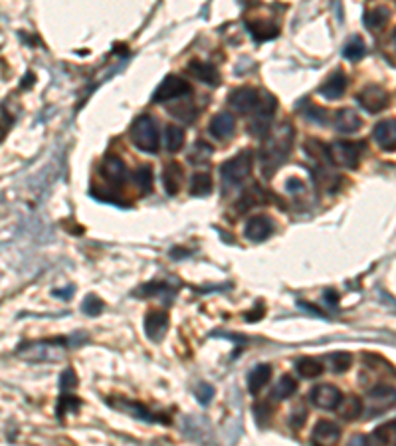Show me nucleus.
<instances>
[{
  "mask_svg": "<svg viewBox=\"0 0 396 446\" xmlns=\"http://www.w3.org/2000/svg\"><path fill=\"white\" fill-rule=\"evenodd\" d=\"M293 135H296L293 129L286 123L260 149V169H262L266 179H269L281 167V163L287 159L289 149H291V141H293Z\"/></svg>",
  "mask_w": 396,
  "mask_h": 446,
  "instance_id": "obj_1",
  "label": "nucleus"
},
{
  "mask_svg": "<svg viewBox=\"0 0 396 446\" xmlns=\"http://www.w3.org/2000/svg\"><path fill=\"white\" fill-rule=\"evenodd\" d=\"M131 141L143 153H157L161 145V135L155 119L151 115H139L131 125Z\"/></svg>",
  "mask_w": 396,
  "mask_h": 446,
  "instance_id": "obj_2",
  "label": "nucleus"
},
{
  "mask_svg": "<svg viewBox=\"0 0 396 446\" xmlns=\"http://www.w3.org/2000/svg\"><path fill=\"white\" fill-rule=\"evenodd\" d=\"M252 171V153L242 151L236 157H232L220 167V177L224 189H234L240 187L248 179V175Z\"/></svg>",
  "mask_w": 396,
  "mask_h": 446,
  "instance_id": "obj_3",
  "label": "nucleus"
},
{
  "mask_svg": "<svg viewBox=\"0 0 396 446\" xmlns=\"http://www.w3.org/2000/svg\"><path fill=\"white\" fill-rule=\"evenodd\" d=\"M277 103L276 100L269 95V93H262V102L257 105L254 113H252V119H250V125L248 129L254 137H266L269 133V125H272V119H274V112H276Z\"/></svg>",
  "mask_w": 396,
  "mask_h": 446,
  "instance_id": "obj_4",
  "label": "nucleus"
},
{
  "mask_svg": "<svg viewBox=\"0 0 396 446\" xmlns=\"http://www.w3.org/2000/svg\"><path fill=\"white\" fill-rule=\"evenodd\" d=\"M396 405V389L388 385H378L368 391L365 401L366 416H380Z\"/></svg>",
  "mask_w": 396,
  "mask_h": 446,
  "instance_id": "obj_5",
  "label": "nucleus"
},
{
  "mask_svg": "<svg viewBox=\"0 0 396 446\" xmlns=\"http://www.w3.org/2000/svg\"><path fill=\"white\" fill-rule=\"evenodd\" d=\"M327 155H329V161L337 167L356 169L361 159V149L351 141H333L327 147Z\"/></svg>",
  "mask_w": 396,
  "mask_h": 446,
  "instance_id": "obj_6",
  "label": "nucleus"
},
{
  "mask_svg": "<svg viewBox=\"0 0 396 446\" xmlns=\"http://www.w3.org/2000/svg\"><path fill=\"white\" fill-rule=\"evenodd\" d=\"M190 92H192V88H190V83L187 80L170 74V76H167L165 80L158 83V88L153 93V102H170V100H177L180 95L185 98Z\"/></svg>",
  "mask_w": 396,
  "mask_h": 446,
  "instance_id": "obj_7",
  "label": "nucleus"
},
{
  "mask_svg": "<svg viewBox=\"0 0 396 446\" xmlns=\"http://www.w3.org/2000/svg\"><path fill=\"white\" fill-rule=\"evenodd\" d=\"M388 102H390L388 92L380 86H366L365 90L356 95V103L368 113H380L386 110Z\"/></svg>",
  "mask_w": 396,
  "mask_h": 446,
  "instance_id": "obj_8",
  "label": "nucleus"
},
{
  "mask_svg": "<svg viewBox=\"0 0 396 446\" xmlns=\"http://www.w3.org/2000/svg\"><path fill=\"white\" fill-rule=\"evenodd\" d=\"M262 102V93L254 90V88H236L234 92L230 93V98H228V103H230V107L232 110H236L238 113H254L257 105Z\"/></svg>",
  "mask_w": 396,
  "mask_h": 446,
  "instance_id": "obj_9",
  "label": "nucleus"
},
{
  "mask_svg": "<svg viewBox=\"0 0 396 446\" xmlns=\"http://www.w3.org/2000/svg\"><path fill=\"white\" fill-rule=\"evenodd\" d=\"M101 177H103L109 184L121 187V184L127 181L129 177L127 165L121 161L119 157H115V155H107V157L103 159V165H101Z\"/></svg>",
  "mask_w": 396,
  "mask_h": 446,
  "instance_id": "obj_10",
  "label": "nucleus"
},
{
  "mask_svg": "<svg viewBox=\"0 0 396 446\" xmlns=\"http://www.w3.org/2000/svg\"><path fill=\"white\" fill-rule=\"evenodd\" d=\"M64 344H66L64 339H59V341H40V344L24 345V347H20V351L24 349V351L38 353L32 361H54V359H59L64 355V351H66Z\"/></svg>",
  "mask_w": 396,
  "mask_h": 446,
  "instance_id": "obj_11",
  "label": "nucleus"
},
{
  "mask_svg": "<svg viewBox=\"0 0 396 446\" xmlns=\"http://www.w3.org/2000/svg\"><path fill=\"white\" fill-rule=\"evenodd\" d=\"M341 401H343V395L333 385H319L311 391V403L323 411H335Z\"/></svg>",
  "mask_w": 396,
  "mask_h": 446,
  "instance_id": "obj_12",
  "label": "nucleus"
},
{
  "mask_svg": "<svg viewBox=\"0 0 396 446\" xmlns=\"http://www.w3.org/2000/svg\"><path fill=\"white\" fill-rule=\"evenodd\" d=\"M373 139L383 151H396V122L395 119H383L373 129Z\"/></svg>",
  "mask_w": 396,
  "mask_h": 446,
  "instance_id": "obj_13",
  "label": "nucleus"
},
{
  "mask_svg": "<svg viewBox=\"0 0 396 446\" xmlns=\"http://www.w3.org/2000/svg\"><path fill=\"white\" fill-rule=\"evenodd\" d=\"M168 329V314L163 310H151L145 317V331L151 341H161Z\"/></svg>",
  "mask_w": 396,
  "mask_h": 446,
  "instance_id": "obj_14",
  "label": "nucleus"
},
{
  "mask_svg": "<svg viewBox=\"0 0 396 446\" xmlns=\"http://www.w3.org/2000/svg\"><path fill=\"white\" fill-rule=\"evenodd\" d=\"M274 233V223L266 214H257L254 218H250L246 224V238L252 242H262L269 238V234Z\"/></svg>",
  "mask_w": 396,
  "mask_h": 446,
  "instance_id": "obj_15",
  "label": "nucleus"
},
{
  "mask_svg": "<svg viewBox=\"0 0 396 446\" xmlns=\"http://www.w3.org/2000/svg\"><path fill=\"white\" fill-rule=\"evenodd\" d=\"M234 127H236L234 115L228 112H222L212 117L208 131H210V135H212L214 139H218V141H224V139H228V137H232V135H234Z\"/></svg>",
  "mask_w": 396,
  "mask_h": 446,
  "instance_id": "obj_16",
  "label": "nucleus"
},
{
  "mask_svg": "<svg viewBox=\"0 0 396 446\" xmlns=\"http://www.w3.org/2000/svg\"><path fill=\"white\" fill-rule=\"evenodd\" d=\"M346 90V76L343 70H335L333 74H329L321 88H319V93L327 98V100H339Z\"/></svg>",
  "mask_w": 396,
  "mask_h": 446,
  "instance_id": "obj_17",
  "label": "nucleus"
},
{
  "mask_svg": "<svg viewBox=\"0 0 396 446\" xmlns=\"http://www.w3.org/2000/svg\"><path fill=\"white\" fill-rule=\"evenodd\" d=\"M187 71L192 78H197V80L206 83V86H212V88H216L220 83V71L212 64H206V61L192 60L187 66Z\"/></svg>",
  "mask_w": 396,
  "mask_h": 446,
  "instance_id": "obj_18",
  "label": "nucleus"
},
{
  "mask_svg": "<svg viewBox=\"0 0 396 446\" xmlns=\"http://www.w3.org/2000/svg\"><path fill=\"white\" fill-rule=\"evenodd\" d=\"M341 438V428L333 421H319L311 433V440L315 445H337Z\"/></svg>",
  "mask_w": 396,
  "mask_h": 446,
  "instance_id": "obj_19",
  "label": "nucleus"
},
{
  "mask_svg": "<svg viewBox=\"0 0 396 446\" xmlns=\"http://www.w3.org/2000/svg\"><path fill=\"white\" fill-rule=\"evenodd\" d=\"M333 125H335L337 131L355 133L361 129L363 119L359 117V113L356 112L349 110V107H343V110H337L335 115H333Z\"/></svg>",
  "mask_w": 396,
  "mask_h": 446,
  "instance_id": "obj_20",
  "label": "nucleus"
},
{
  "mask_svg": "<svg viewBox=\"0 0 396 446\" xmlns=\"http://www.w3.org/2000/svg\"><path fill=\"white\" fill-rule=\"evenodd\" d=\"M182 175L185 172H182V167L178 163L170 161L168 165H165V169H163V184H165L167 194H170V196L178 194L180 187H182Z\"/></svg>",
  "mask_w": 396,
  "mask_h": 446,
  "instance_id": "obj_21",
  "label": "nucleus"
},
{
  "mask_svg": "<svg viewBox=\"0 0 396 446\" xmlns=\"http://www.w3.org/2000/svg\"><path fill=\"white\" fill-rule=\"evenodd\" d=\"M272 381V367L262 363V365L254 367L248 375V391L252 395H257L264 387Z\"/></svg>",
  "mask_w": 396,
  "mask_h": 446,
  "instance_id": "obj_22",
  "label": "nucleus"
},
{
  "mask_svg": "<svg viewBox=\"0 0 396 446\" xmlns=\"http://www.w3.org/2000/svg\"><path fill=\"white\" fill-rule=\"evenodd\" d=\"M248 30L252 34V38L257 42H266V40H272V38H276L277 28L276 24H272V22H262V20H254V22H248Z\"/></svg>",
  "mask_w": 396,
  "mask_h": 446,
  "instance_id": "obj_23",
  "label": "nucleus"
},
{
  "mask_svg": "<svg viewBox=\"0 0 396 446\" xmlns=\"http://www.w3.org/2000/svg\"><path fill=\"white\" fill-rule=\"evenodd\" d=\"M363 409H365V405L356 397H343V401L337 406L339 415H341V418H345V421H355V418H359L361 413H363Z\"/></svg>",
  "mask_w": 396,
  "mask_h": 446,
  "instance_id": "obj_24",
  "label": "nucleus"
},
{
  "mask_svg": "<svg viewBox=\"0 0 396 446\" xmlns=\"http://www.w3.org/2000/svg\"><path fill=\"white\" fill-rule=\"evenodd\" d=\"M296 369L297 373L301 377H305V379H315V377L323 375V371H325V367L321 365L317 359H313V357H301V359H297Z\"/></svg>",
  "mask_w": 396,
  "mask_h": 446,
  "instance_id": "obj_25",
  "label": "nucleus"
},
{
  "mask_svg": "<svg viewBox=\"0 0 396 446\" xmlns=\"http://www.w3.org/2000/svg\"><path fill=\"white\" fill-rule=\"evenodd\" d=\"M185 129L177 127V125H167L165 127V147L168 153H177L182 149L185 145Z\"/></svg>",
  "mask_w": 396,
  "mask_h": 446,
  "instance_id": "obj_26",
  "label": "nucleus"
},
{
  "mask_svg": "<svg viewBox=\"0 0 396 446\" xmlns=\"http://www.w3.org/2000/svg\"><path fill=\"white\" fill-rule=\"evenodd\" d=\"M212 193V177L208 172H194L190 181V194L192 196H208Z\"/></svg>",
  "mask_w": 396,
  "mask_h": 446,
  "instance_id": "obj_27",
  "label": "nucleus"
},
{
  "mask_svg": "<svg viewBox=\"0 0 396 446\" xmlns=\"http://www.w3.org/2000/svg\"><path fill=\"white\" fill-rule=\"evenodd\" d=\"M388 18H390L388 8H385V6H376L373 11L365 12L363 22H365V26L368 30H378V28H383L386 22H388Z\"/></svg>",
  "mask_w": 396,
  "mask_h": 446,
  "instance_id": "obj_28",
  "label": "nucleus"
},
{
  "mask_svg": "<svg viewBox=\"0 0 396 446\" xmlns=\"http://www.w3.org/2000/svg\"><path fill=\"white\" fill-rule=\"evenodd\" d=\"M297 391V381L291 375H284L279 381H277L276 389L272 391V397L276 401H286L289 397H293V393Z\"/></svg>",
  "mask_w": 396,
  "mask_h": 446,
  "instance_id": "obj_29",
  "label": "nucleus"
},
{
  "mask_svg": "<svg viewBox=\"0 0 396 446\" xmlns=\"http://www.w3.org/2000/svg\"><path fill=\"white\" fill-rule=\"evenodd\" d=\"M366 54V46L363 38H359V36H353L351 40L346 42L345 48H343V58L351 61H359L365 58Z\"/></svg>",
  "mask_w": 396,
  "mask_h": 446,
  "instance_id": "obj_30",
  "label": "nucleus"
},
{
  "mask_svg": "<svg viewBox=\"0 0 396 446\" xmlns=\"http://www.w3.org/2000/svg\"><path fill=\"white\" fill-rule=\"evenodd\" d=\"M327 363L331 367V371L341 375V373H346L351 365H353V357L351 353H345V351H339V353H331L327 357Z\"/></svg>",
  "mask_w": 396,
  "mask_h": 446,
  "instance_id": "obj_31",
  "label": "nucleus"
},
{
  "mask_svg": "<svg viewBox=\"0 0 396 446\" xmlns=\"http://www.w3.org/2000/svg\"><path fill=\"white\" fill-rule=\"evenodd\" d=\"M373 438L380 445H396V421H388L385 425L378 426Z\"/></svg>",
  "mask_w": 396,
  "mask_h": 446,
  "instance_id": "obj_32",
  "label": "nucleus"
},
{
  "mask_svg": "<svg viewBox=\"0 0 396 446\" xmlns=\"http://www.w3.org/2000/svg\"><path fill=\"white\" fill-rule=\"evenodd\" d=\"M135 184L141 193H151L153 191V169L148 165H141L135 171Z\"/></svg>",
  "mask_w": 396,
  "mask_h": 446,
  "instance_id": "obj_33",
  "label": "nucleus"
},
{
  "mask_svg": "<svg viewBox=\"0 0 396 446\" xmlns=\"http://www.w3.org/2000/svg\"><path fill=\"white\" fill-rule=\"evenodd\" d=\"M119 409L127 411L129 415L137 416V418H143V421H155V415L148 411L147 406L139 405V403H131V401H119L117 403Z\"/></svg>",
  "mask_w": 396,
  "mask_h": 446,
  "instance_id": "obj_34",
  "label": "nucleus"
},
{
  "mask_svg": "<svg viewBox=\"0 0 396 446\" xmlns=\"http://www.w3.org/2000/svg\"><path fill=\"white\" fill-rule=\"evenodd\" d=\"M79 406H81V401L78 397L74 395H62L58 401V416L62 418L64 415H71V413H78Z\"/></svg>",
  "mask_w": 396,
  "mask_h": 446,
  "instance_id": "obj_35",
  "label": "nucleus"
},
{
  "mask_svg": "<svg viewBox=\"0 0 396 446\" xmlns=\"http://www.w3.org/2000/svg\"><path fill=\"white\" fill-rule=\"evenodd\" d=\"M168 112H170V115H175L177 119H180L182 123H190L192 119H194V115H197V112H194V105L192 103H185V105H170L168 107Z\"/></svg>",
  "mask_w": 396,
  "mask_h": 446,
  "instance_id": "obj_36",
  "label": "nucleus"
},
{
  "mask_svg": "<svg viewBox=\"0 0 396 446\" xmlns=\"http://www.w3.org/2000/svg\"><path fill=\"white\" fill-rule=\"evenodd\" d=\"M254 415H256V423L260 426H266L269 423V418L274 415V406L269 405L267 401H262L254 406Z\"/></svg>",
  "mask_w": 396,
  "mask_h": 446,
  "instance_id": "obj_37",
  "label": "nucleus"
},
{
  "mask_svg": "<svg viewBox=\"0 0 396 446\" xmlns=\"http://www.w3.org/2000/svg\"><path fill=\"white\" fill-rule=\"evenodd\" d=\"M81 310H83V314L95 317V315H99L101 312H103V302H101L95 294H89V295H86Z\"/></svg>",
  "mask_w": 396,
  "mask_h": 446,
  "instance_id": "obj_38",
  "label": "nucleus"
},
{
  "mask_svg": "<svg viewBox=\"0 0 396 446\" xmlns=\"http://www.w3.org/2000/svg\"><path fill=\"white\" fill-rule=\"evenodd\" d=\"M305 151L309 157H313V159H329V155H327V147L323 145L321 141H317V139H307L305 141Z\"/></svg>",
  "mask_w": 396,
  "mask_h": 446,
  "instance_id": "obj_39",
  "label": "nucleus"
},
{
  "mask_svg": "<svg viewBox=\"0 0 396 446\" xmlns=\"http://www.w3.org/2000/svg\"><path fill=\"white\" fill-rule=\"evenodd\" d=\"M210 153H212V149L208 147L206 143L204 141H197V145H194V151L190 153V161L192 163H206L208 161V157H210Z\"/></svg>",
  "mask_w": 396,
  "mask_h": 446,
  "instance_id": "obj_40",
  "label": "nucleus"
},
{
  "mask_svg": "<svg viewBox=\"0 0 396 446\" xmlns=\"http://www.w3.org/2000/svg\"><path fill=\"white\" fill-rule=\"evenodd\" d=\"M168 284H158V282H153V284H145L141 288V292H137L139 295H157V294H163L167 295L168 294Z\"/></svg>",
  "mask_w": 396,
  "mask_h": 446,
  "instance_id": "obj_41",
  "label": "nucleus"
},
{
  "mask_svg": "<svg viewBox=\"0 0 396 446\" xmlns=\"http://www.w3.org/2000/svg\"><path fill=\"white\" fill-rule=\"evenodd\" d=\"M78 385V377L74 373V369H66L62 377H59V389L62 391H68V389H74Z\"/></svg>",
  "mask_w": 396,
  "mask_h": 446,
  "instance_id": "obj_42",
  "label": "nucleus"
},
{
  "mask_svg": "<svg viewBox=\"0 0 396 446\" xmlns=\"http://www.w3.org/2000/svg\"><path fill=\"white\" fill-rule=\"evenodd\" d=\"M307 418V411L305 406H297L296 411H291V416H289V425L293 426V428H301L303 423H305Z\"/></svg>",
  "mask_w": 396,
  "mask_h": 446,
  "instance_id": "obj_43",
  "label": "nucleus"
},
{
  "mask_svg": "<svg viewBox=\"0 0 396 446\" xmlns=\"http://www.w3.org/2000/svg\"><path fill=\"white\" fill-rule=\"evenodd\" d=\"M214 397V389L206 383H200L197 389V399L200 405H208L210 403V399Z\"/></svg>",
  "mask_w": 396,
  "mask_h": 446,
  "instance_id": "obj_44",
  "label": "nucleus"
},
{
  "mask_svg": "<svg viewBox=\"0 0 396 446\" xmlns=\"http://www.w3.org/2000/svg\"><path fill=\"white\" fill-rule=\"evenodd\" d=\"M305 117L309 122L315 123H325L327 122V110H321V107H311V112L307 110Z\"/></svg>",
  "mask_w": 396,
  "mask_h": 446,
  "instance_id": "obj_45",
  "label": "nucleus"
},
{
  "mask_svg": "<svg viewBox=\"0 0 396 446\" xmlns=\"http://www.w3.org/2000/svg\"><path fill=\"white\" fill-rule=\"evenodd\" d=\"M286 189L289 193H301L305 189V184H303V181H299V179H287Z\"/></svg>",
  "mask_w": 396,
  "mask_h": 446,
  "instance_id": "obj_46",
  "label": "nucleus"
},
{
  "mask_svg": "<svg viewBox=\"0 0 396 446\" xmlns=\"http://www.w3.org/2000/svg\"><path fill=\"white\" fill-rule=\"evenodd\" d=\"M262 315H264V305L256 304V307H254L252 312H248V314L244 315V317H246L248 322H257V319H260Z\"/></svg>",
  "mask_w": 396,
  "mask_h": 446,
  "instance_id": "obj_47",
  "label": "nucleus"
},
{
  "mask_svg": "<svg viewBox=\"0 0 396 446\" xmlns=\"http://www.w3.org/2000/svg\"><path fill=\"white\" fill-rule=\"evenodd\" d=\"M325 300H329V304L331 305H335L337 304V294L333 292V290H327L325 292Z\"/></svg>",
  "mask_w": 396,
  "mask_h": 446,
  "instance_id": "obj_48",
  "label": "nucleus"
},
{
  "mask_svg": "<svg viewBox=\"0 0 396 446\" xmlns=\"http://www.w3.org/2000/svg\"><path fill=\"white\" fill-rule=\"evenodd\" d=\"M69 294H74V288H71V286H69L66 292H54V295H69Z\"/></svg>",
  "mask_w": 396,
  "mask_h": 446,
  "instance_id": "obj_49",
  "label": "nucleus"
},
{
  "mask_svg": "<svg viewBox=\"0 0 396 446\" xmlns=\"http://www.w3.org/2000/svg\"><path fill=\"white\" fill-rule=\"evenodd\" d=\"M392 44H395V48H396V30L392 32Z\"/></svg>",
  "mask_w": 396,
  "mask_h": 446,
  "instance_id": "obj_50",
  "label": "nucleus"
}]
</instances>
